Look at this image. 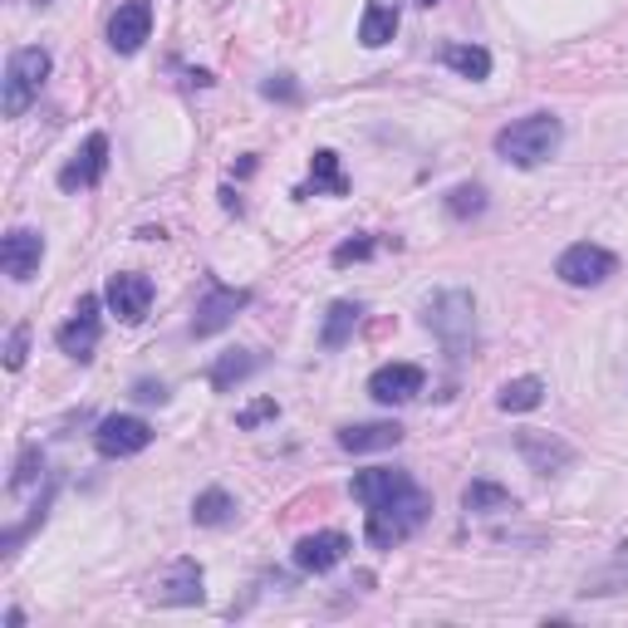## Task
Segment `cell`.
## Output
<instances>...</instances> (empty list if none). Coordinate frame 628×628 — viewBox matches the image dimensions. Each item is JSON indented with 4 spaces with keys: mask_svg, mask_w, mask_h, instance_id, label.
Listing matches in <instances>:
<instances>
[{
    "mask_svg": "<svg viewBox=\"0 0 628 628\" xmlns=\"http://www.w3.org/2000/svg\"><path fill=\"white\" fill-rule=\"evenodd\" d=\"M40 260H45V236L30 232V226L5 232V240H0V270H5L15 285H25V280L40 276Z\"/></svg>",
    "mask_w": 628,
    "mask_h": 628,
    "instance_id": "9",
    "label": "cell"
},
{
    "mask_svg": "<svg viewBox=\"0 0 628 628\" xmlns=\"http://www.w3.org/2000/svg\"><path fill=\"white\" fill-rule=\"evenodd\" d=\"M206 574L197 560H172L162 574L153 580L148 590V604H157V609H187V604H202L206 599Z\"/></svg>",
    "mask_w": 628,
    "mask_h": 628,
    "instance_id": "5",
    "label": "cell"
},
{
    "mask_svg": "<svg viewBox=\"0 0 628 628\" xmlns=\"http://www.w3.org/2000/svg\"><path fill=\"white\" fill-rule=\"evenodd\" d=\"M344 554H349V536L344 530H314L295 546V564L305 574H329L334 564H344Z\"/></svg>",
    "mask_w": 628,
    "mask_h": 628,
    "instance_id": "16",
    "label": "cell"
},
{
    "mask_svg": "<svg viewBox=\"0 0 628 628\" xmlns=\"http://www.w3.org/2000/svg\"><path fill=\"white\" fill-rule=\"evenodd\" d=\"M397 20H403V0H369L359 20V45L363 49H383L397 35Z\"/></svg>",
    "mask_w": 628,
    "mask_h": 628,
    "instance_id": "17",
    "label": "cell"
},
{
    "mask_svg": "<svg viewBox=\"0 0 628 628\" xmlns=\"http://www.w3.org/2000/svg\"><path fill=\"white\" fill-rule=\"evenodd\" d=\"M49 69H55V59H49V49H40V45L15 49V55L5 59V79H0V103H5V119H20V113L40 99Z\"/></svg>",
    "mask_w": 628,
    "mask_h": 628,
    "instance_id": "3",
    "label": "cell"
},
{
    "mask_svg": "<svg viewBox=\"0 0 628 628\" xmlns=\"http://www.w3.org/2000/svg\"><path fill=\"white\" fill-rule=\"evenodd\" d=\"M310 192H334V197L349 192V177L339 172V153H334V148H319V153H314V162H310V187H305L300 197H310Z\"/></svg>",
    "mask_w": 628,
    "mask_h": 628,
    "instance_id": "22",
    "label": "cell"
},
{
    "mask_svg": "<svg viewBox=\"0 0 628 628\" xmlns=\"http://www.w3.org/2000/svg\"><path fill=\"white\" fill-rule=\"evenodd\" d=\"M546 403V383L540 379H511L506 389L496 393V407L501 413H530V407Z\"/></svg>",
    "mask_w": 628,
    "mask_h": 628,
    "instance_id": "25",
    "label": "cell"
},
{
    "mask_svg": "<svg viewBox=\"0 0 628 628\" xmlns=\"http://www.w3.org/2000/svg\"><path fill=\"white\" fill-rule=\"evenodd\" d=\"M413 486V476L407 471H397V467H369V471H359L354 476V501H363V506H379V501H393L397 491H407Z\"/></svg>",
    "mask_w": 628,
    "mask_h": 628,
    "instance_id": "18",
    "label": "cell"
},
{
    "mask_svg": "<svg viewBox=\"0 0 628 628\" xmlns=\"http://www.w3.org/2000/svg\"><path fill=\"white\" fill-rule=\"evenodd\" d=\"M560 138H564V123L554 119V113H526V119L506 123V128L496 133V153L506 157L511 167H540L554 157Z\"/></svg>",
    "mask_w": 628,
    "mask_h": 628,
    "instance_id": "2",
    "label": "cell"
},
{
    "mask_svg": "<svg viewBox=\"0 0 628 628\" xmlns=\"http://www.w3.org/2000/svg\"><path fill=\"white\" fill-rule=\"evenodd\" d=\"M40 476H45V452H40V447H25L20 462H15V476H10V491L20 496V491H30Z\"/></svg>",
    "mask_w": 628,
    "mask_h": 628,
    "instance_id": "28",
    "label": "cell"
},
{
    "mask_svg": "<svg viewBox=\"0 0 628 628\" xmlns=\"http://www.w3.org/2000/svg\"><path fill=\"white\" fill-rule=\"evenodd\" d=\"M359 314H363L359 300H334L329 314H324V329H319L324 349H344V344L354 339V324H359Z\"/></svg>",
    "mask_w": 628,
    "mask_h": 628,
    "instance_id": "21",
    "label": "cell"
},
{
    "mask_svg": "<svg viewBox=\"0 0 628 628\" xmlns=\"http://www.w3.org/2000/svg\"><path fill=\"white\" fill-rule=\"evenodd\" d=\"M373 250H379V240H373V236L344 240V246H334V266H354V260H369Z\"/></svg>",
    "mask_w": 628,
    "mask_h": 628,
    "instance_id": "30",
    "label": "cell"
},
{
    "mask_svg": "<svg viewBox=\"0 0 628 628\" xmlns=\"http://www.w3.org/2000/svg\"><path fill=\"white\" fill-rule=\"evenodd\" d=\"M403 442V427L397 423H359V427H344L339 433V447L344 452H389V447Z\"/></svg>",
    "mask_w": 628,
    "mask_h": 628,
    "instance_id": "20",
    "label": "cell"
},
{
    "mask_svg": "<svg viewBox=\"0 0 628 628\" xmlns=\"http://www.w3.org/2000/svg\"><path fill=\"white\" fill-rule=\"evenodd\" d=\"M103 172H109V138H103V133H89L83 148L59 167V187H65V192H89V187L103 182Z\"/></svg>",
    "mask_w": 628,
    "mask_h": 628,
    "instance_id": "11",
    "label": "cell"
},
{
    "mask_svg": "<svg viewBox=\"0 0 628 628\" xmlns=\"http://www.w3.org/2000/svg\"><path fill=\"white\" fill-rule=\"evenodd\" d=\"M25 349H30V329H25V324H15V329H10V339H5V369L10 373L25 369Z\"/></svg>",
    "mask_w": 628,
    "mask_h": 628,
    "instance_id": "31",
    "label": "cell"
},
{
    "mask_svg": "<svg viewBox=\"0 0 628 628\" xmlns=\"http://www.w3.org/2000/svg\"><path fill=\"white\" fill-rule=\"evenodd\" d=\"M516 452L526 457V462L536 467L540 476H554V471H564V467L574 462V447L564 442V437H554V433H536V427L516 437Z\"/></svg>",
    "mask_w": 628,
    "mask_h": 628,
    "instance_id": "15",
    "label": "cell"
},
{
    "mask_svg": "<svg viewBox=\"0 0 628 628\" xmlns=\"http://www.w3.org/2000/svg\"><path fill=\"white\" fill-rule=\"evenodd\" d=\"M148 442H153V427L143 423V417H133V413H113V417H103V423L93 427V447H99V457H138Z\"/></svg>",
    "mask_w": 628,
    "mask_h": 628,
    "instance_id": "7",
    "label": "cell"
},
{
    "mask_svg": "<svg viewBox=\"0 0 628 628\" xmlns=\"http://www.w3.org/2000/svg\"><path fill=\"white\" fill-rule=\"evenodd\" d=\"M462 506L471 516H491V511H516V496L506 486H496V481H471L462 491Z\"/></svg>",
    "mask_w": 628,
    "mask_h": 628,
    "instance_id": "23",
    "label": "cell"
},
{
    "mask_svg": "<svg viewBox=\"0 0 628 628\" xmlns=\"http://www.w3.org/2000/svg\"><path fill=\"white\" fill-rule=\"evenodd\" d=\"M250 305V290H226V285H212V295L197 305V319H192V334L197 339H212L222 334L226 324H236V314Z\"/></svg>",
    "mask_w": 628,
    "mask_h": 628,
    "instance_id": "14",
    "label": "cell"
},
{
    "mask_svg": "<svg viewBox=\"0 0 628 628\" xmlns=\"http://www.w3.org/2000/svg\"><path fill=\"white\" fill-rule=\"evenodd\" d=\"M417 5H427V10H433V5H437V0H417Z\"/></svg>",
    "mask_w": 628,
    "mask_h": 628,
    "instance_id": "34",
    "label": "cell"
},
{
    "mask_svg": "<svg viewBox=\"0 0 628 628\" xmlns=\"http://www.w3.org/2000/svg\"><path fill=\"white\" fill-rule=\"evenodd\" d=\"M260 93H266V99H280V103H300V83L290 79V75L266 79V83H260Z\"/></svg>",
    "mask_w": 628,
    "mask_h": 628,
    "instance_id": "32",
    "label": "cell"
},
{
    "mask_svg": "<svg viewBox=\"0 0 628 628\" xmlns=\"http://www.w3.org/2000/svg\"><path fill=\"white\" fill-rule=\"evenodd\" d=\"M423 383H427V373L417 369V363H383L369 379V397L383 407H397V403H413V397L423 393Z\"/></svg>",
    "mask_w": 628,
    "mask_h": 628,
    "instance_id": "12",
    "label": "cell"
},
{
    "mask_svg": "<svg viewBox=\"0 0 628 628\" xmlns=\"http://www.w3.org/2000/svg\"><path fill=\"white\" fill-rule=\"evenodd\" d=\"M133 397H138V403H167V383L138 379V383H133Z\"/></svg>",
    "mask_w": 628,
    "mask_h": 628,
    "instance_id": "33",
    "label": "cell"
},
{
    "mask_svg": "<svg viewBox=\"0 0 628 628\" xmlns=\"http://www.w3.org/2000/svg\"><path fill=\"white\" fill-rule=\"evenodd\" d=\"M614 270H619V260H614V250L594 246V240H580V246H570L560 260H554V276H560L564 285H580V290L604 285V280H609Z\"/></svg>",
    "mask_w": 628,
    "mask_h": 628,
    "instance_id": "6",
    "label": "cell"
},
{
    "mask_svg": "<svg viewBox=\"0 0 628 628\" xmlns=\"http://www.w3.org/2000/svg\"><path fill=\"white\" fill-rule=\"evenodd\" d=\"M427 516H433V496H427L423 486L397 491L393 501H379V506H369V546H373V550L403 546L407 536H417V530L427 526Z\"/></svg>",
    "mask_w": 628,
    "mask_h": 628,
    "instance_id": "1",
    "label": "cell"
},
{
    "mask_svg": "<svg viewBox=\"0 0 628 628\" xmlns=\"http://www.w3.org/2000/svg\"><path fill=\"white\" fill-rule=\"evenodd\" d=\"M103 300H109V310L119 314L123 324H143L153 310V280L138 276V270H119V276H109Z\"/></svg>",
    "mask_w": 628,
    "mask_h": 628,
    "instance_id": "8",
    "label": "cell"
},
{
    "mask_svg": "<svg viewBox=\"0 0 628 628\" xmlns=\"http://www.w3.org/2000/svg\"><path fill=\"white\" fill-rule=\"evenodd\" d=\"M442 65L457 69V75L471 79V83L491 75V55H486L481 45H447V49H442Z\"/></svg>",
    "mask_w": 628,
    "mask_h": 628,
    "instance_id": "26",
    "label": "cell"
},
{
    "mask_svg": "<svg viewBox=\"0 0 628 628\" xmlns=\"http://www.w3.org/2000/svg\"><path fill=\"white\" fill-rule=\"evenodd\" d=\"M260 369H266V354H256V349H226L222 359L212 363V373H206V379H212L216 393H232V389H240V383H246L250 373H260Z\"/></svg>",
    "mask_w": 628,
    "mask_h": 628,
    "instance_id": "19",
    "label": "cell"
},
{
    "mask_svg": "<svg viewBox=\"0 0 628 628\" xmlns=\"http://www.w3.org/2000/svg\"><path fill=\"white\" fill-rule=\"evenodd\" d=\"M423 324L447 344L452 354H462L471 344V329H476V300L467 290H442L423 305Z\"/></svg>",
    "mask_w": 628,
    "mask_h": 628,
    "instance_id": "4",
    "label": "cell"
},
{
    "mask_svg": "<svg viewBox=\"0 0 628 628\" xmlns=\"http://www.w3.org/2000/svg\"><path fill=\"white\" fill-rule=\"evenodd\" d=\"M270 417H280V403H276V397H256V403H246L236 413V427H240V433H250V427L270 423Z\"/></svg>",
    "mask_w": 628,
    "mask_h": 628,
    "instance_id": "29",
    "label": "cell"
},
{
    "mask_svg": "<svg viewBox=\"0 0 628 628\" xmlns=\"http://www.w3.org/2000/svg\"><path fill=\"white\" fill-rule=\"evenodd\" d=\"M192 520H197V526H212V530L216 526H232V520H236V501L226 496L222 486L202 491V496L192 501Z\"/></svg>",
    "mask_w": 628,
    "mask_h": 628,
    "instance_id": "24",
    "label": "cell"
},
{
    "mask_svg": "<svg viewBox=\"0 0 628 628\" xmlns=\"http://www.w3.org/2000/svg\"><path fill=\"white\" fill-rule=\"evenodd\" d=\"M447 212L457 216V222H467V216H481L486 212V187H452V192H447Z\"/></svg>",
    "mask_w": 628,
    "mask_h": 628,
    "instance_id": "27",
    "label": "cell"
},
{
    "mask_svg": "<svg viewBox=\"0 0 628 628\" xmlns=\"http://www.w3.org/2000/svg\"><path fill=\"white\" fill-rule=\"evenodd\" d=\"M99 334H103V319H99V300L93 295H83L79 305H75V319H65L59 324V349L69 354V359H79V363H89L93 359V349H99Z\"/></svg>",
    "mask_w": 628,
    "mask_h": 628,
    "instance_id": "10",
    "label": "cell"
},
{
    "mask_svg": "<svg viewBox=\"0 0 628 628\" xmlns=\"http://www.w3.org/2000/svg\"><path fill=\"white\" fill-rule=\"evenodd\" d=\"M148 35H153V0H123L109 20V45L119 55H138Z\"/></svg>",
    "mask_w": 628,
    "mask_h": 628,
    "instance_id": "13",
    "label": "cell"
}]
</instances>
